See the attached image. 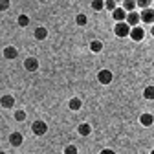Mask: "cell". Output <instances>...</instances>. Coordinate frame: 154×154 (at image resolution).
<instances>
[{
	"instance_id": "5b68a950",
	"label": "cell",
	"mask_w": 154,
	"mask_h": 154,
	"mask_svg": "<svg viewBox=\"0 0 154 154\" xmlns=\"http://www.w3.org/2000/svg\"><path fill=\"white\" fill-rule=\"evenodd\" d=\"M112 17H114V20L116 22H125V18H127V11L123 8H116L112 11Z\"/></svg>"
},
{
	"instance_id": "52a82bcc",
	"label": "cell",
	"mask_w": 154,
	"mask_h": 154,
	"mask_svg": "<svg viewBox=\"0 0 154 154\" xmlns=\"http://www.w3.org/2000/svg\"><path fill=\"white\" fill-rule=\"evenodd\" d=\"M22 140H24V138H22L20 132H13L11 136H9V143H11L13 147H20V145H22Z\"/></svg>"
},
{
	"instance_id": "8992f818",
	"label": "cell",
	"mask_w": 154,
	"mask_h": 154,
	"mask_svg": "<svg viewBox=\"0 0 154 154\" xmlns=\"http://www.w3.org/2000/svg\"><path fill=\"white\" fill-rule=\"evenodd\" d=\"M24 68H26L28 72H35V70L38 68V61L35 59V57H28V59L24 61Z\"/></svg>"
},
{
	"instance_id": "ba28073f",
	"label": "cell",
	"mask_w": 154,
	"mask_h": 154,
	"mask_svg": "<svg viewBox=\"0 0 154 154\" xmlns=\"http://www.w3.org/2000/svg\"><path fill=\"white\" fill-rule=\"evenodd\" d=\"M130 37H132V41H141V38L145 37V31L140 26H136V28L130 29Z\"/></svg>"
},
{
	"instance_id": "83f0119b",
	"label": "cell",
	"mask_w": 154,
	"mask_h": 154,
	"mask_svg": "<svg viewBox=\"0 0 154 154\" xmlns=\"http://www.w3.org/2000/svg\"><path fill=\"white\" fill-rule=\"evenodd\" d=\"M150 33H152V35H154V26H152V29H150Z\"/></svg>"
},
{
	"instance_id": "6da1fadb",
	"label": "cell",
	"mask_w": 154,
	"mask_h": 154,
	"mask_svg": "<svg viewBox=\"0 0 154 154\" xmlns=\"http://www.w3.org/2000/svg\"><path fill=\"white\" fill-rule=\"evenodd\" d=\"M31 130H33L35 136H44V134L48 132V125H46L44 121H35V123L31 125Z\"/></svg>"
},
{
	"instance_id": "603a6c76",
	"label": "cell",
	"mask_w": 154,
	"mask_h": 154,
	"mask_svg": "<svg viewBox=\"0 0 154 154\" xmlns=\"http://www.w3.org/2000/svg\"><path fill=\"white\" fill-rule=\"evenodd\" d=\"M75 20H77V24H79V26H85L86 24V15H77Z\"/></svg>"
},
{
	"instance_id": "9a60e30c",
	"label": "cell",
	"mask_w": 154,
	"mask_h": 154,
	"mask_svg": "<svg viewBox=\"0 0 154 154\" xmlns=\"http://www.w3.org/2000/svg\"><path fill=\"white\" fill-rule=\"evenodd\" d=\"M134 8H136V2H134V0H125V2H123V9H125V11L132 13Z\"/></svg>"
},
{
	"instance_id": "2e32d148",
	"label": "cell",
	"mask_w": 154,
	"mask_h": 154,
	"mask_svg": "<svg viewBox=\"0 0 154 154\" xmlns=\"http://www.w3.org/2000/svg\"><path fill=\"white\" fill-rule=\"evenodd\" d=\"M90 50H92L94 53L101 51V50H103V42H99V41H92V42H90Z\"/></svg>"
},
{
	"instance_id": "484cf974",
	"label": "cell",
	"mask_w": 154,
	"mask_h": 154,
	"mask_svg": "<svg viewBox=\"0 0 154 154\" xmlns=\"http://www.w3.org/2000/svg\"><path fill=\"white\" fill-rule=\"evenodd\" d=\"M8 8H9V2H8V0H0V9L4 11V9H8Z\"/></svg>"
},
{
	"instance_id": "d4e9b609",
	"label": "cell",
	"mask_w": 154,
	"mask_h": 154,
	"mask_svg": "<svg viewBox=\"0 0 154 154\" xmlns=\"http://www.w3.org/2000/svg\"><path fill=\"white\" fill-rule=\"evenodd\" d=\"M64 154H77V149H75L73 145H68V147L64 149Z\"/></svg>"
},
{
	"instance_id": "3957f363",
	"label": "cell",
	"mask_w": 154,
	"mask_h": 154,
	"mask_svg": "<svg viewBox=\"0 0 154 154\" xmlns=\"http://www.w3.org/2000/svg\"><path fill=\"white\" fill-rule=\"evenodd\" d=\"M97 81H99L101 85H110V83H112V72H110V70H101V72L97 73Z\"/></svg>"
},
{
	"instance_id": "f1b7e54d",
	"label": "cell",
	"mask_w": 154,
	"mask_h": 154,
	"mask_svg": "<svg viewBox=\"0 0 154 154\" xmlns=\"http://www.w3.org/2000/svg\"><path fill=\"white\" fill-rule=\"evenodd\" d=\"M0 154H6V152H2V150H0Z\"/></svg>"
},
{
	"instance_id": "7a4b0ae2",
	"label": "cell",
	"mask_w": 154,
	"mask_h": 154,
	"mask_svg": "<svg viewBox=\"0 0 154 154\" xmlns=\"http://www.w3.org/2000/svg\"><path fill=\"white\" fill-rule=\"evenodd\" d=\"M114 31H116V35H118V37H128L130 35V26L127 22H118V24H116V28H114Z\"/></svg>"
},
{
	"instance_id": "d6986e66",
	"label": "cell",
	"mask_w": 154,
	"mask_h": 154,
	"mask_svg": "<svg viewBox=\"0 0 154 154\" xmlns=\"http://www.w3.org/2000/svg\"><path fill=\"white\" fill-rule=\"evenodd\" d=\"M29 24V17L28 15H20V17H18V26H28Z\"/></svg>"
},
{
	"instance_id": "cb8c5ba5",
	"label": "cell",
	"mask_w": 154,
	"mask_h": 154,
	"mask_svg": "<svg viewBox=\"0 0 154 154\" xmlns=\"http://www.w3.org/2000/svg\"><path fill=\"white\" fill-rule=\"evenodd\" d=\"M105 8L110 9V11H114V9H116V2H114V0H106V2H105Z\"/></svg>"
},
{
	"instance_id": "ac0fdd59",
	"label": "cell",
	"mask_w": 154,
	"mask_h": 154,
	"mask_svg": "<svg viewBox=\"0 0 154 154\" xmlns=\"http://www.w3.org/2000/svg\"><path fill=\"white\" fill-rule=\"evenodd\" d=\"M143 95H145V99H154V86H147Z\"/></svg>"
},
{
	"instance_id": "ffe728a7",
	"label": "cell",
	"mask_w": 154,
	"mask_h": 154,
	"mask_svg": "<svg viewBox=\"0 0 154 154\" xmlns=\"http://www.w3.org/2000/svg\"><path fill=\"white\" fill-rule=\"evenodd\" d=\"M92 8H94L95 11H99V9L105 8V2H103V0H94V2H92Z\"/></svg>"
},
{
	"instance_id": "30bf717a",
	"label": "cell",
	"mask_w": 154,
	"mask_h": 154,
	"mask_svg": "<svg viewBox=\"0 0 154 154\" xmlns=\"http://www.w3.org/2000/svg\"><path fill=\"white\" fill-rule=\"evenodd\" d=\"M0 105H2L4 108H11V106L15 105L13 95H2V99H0Z\"/></svg>"
},
{
	"instance_id": "7c38bea8",
	"label": "cell",
	"mask_w": 154,
	"mask_h": 154,
	"mask_svg": "<svg viewBox=\"0 0 154 154\" xmlns=\"http://www.w3.org/2000/svg\"><path fill=\"white\" fill-rule=\"evenodd\" d=\"M140 123L143 125V127H150L152 123H154V118L150 114H141V118H140Z\"/></svg>"
},
{
	"instance_id": "e0dca14e",
	"label": "cell",
	"mask_w": 154,
	"mask_h": 154,
	"mask_svg": "<svg viewBox=\"0 0 154 154\" xmlns=\"http://www.w3.org/2000/svg\"><path fill=\"white\" fill-rule=\"evenodd\" d=\"M68 106H70L72 110H79V108H81V99H77V97H73V99H70V103H68Z\"/></svg>"
},
{
	"instance_id": "7402d4cb",
	"label": "cell",
	"mask_w": 154,
	"mask_h": 154,
	"mask_svg": "<svg viewBox=\"0 0 154 154\" xmlns=\"http://www.w3.org/2000/svg\"><path fill=\"white\" fill-rule=\"evenodd\" d=\"M136 6H140V8H143V9H149V6H150V0H138V2H136Z\"/></svg>"
},
{
	"instance_id": "44dd1931",
	"label": "cell",
	"mask_w": 154,
	"mask_h": 154,
	"mask_svg": "<svg viewBox=\"0 0 154 154\" xmlns=\"http://www.w3.org/2000/svg\"><path fill=\"white\" fill-rule=\"evenodd\" d=\"M15 119H17V121H24V119H26V112H24V110H17V112H15Z\"/></svg>"
},
{
	"instance_id": "4316f807",
	"label": "cell",
	"mask_w": 154,
	"mask_h": 154,
	"mask_svg": "<svg viewBox=\"0 0 154 154\" xmlns=\"http://www.w3.org/2000/svg\"><path fill=\"white\" fill-rule=\"evenodd\" d=\"M101 154H116V152H114V150H110V149H103V150H101Z\"/></svg>"
},
{
	"instance_id": "5bb4252c",
	"label": "cell",
	"mask_w": 154,
	"mask_h": 154,
	"mask_svg": "<svg viewBox=\"0 0 154 154\" xmlns=\"http://www.w3.org/2000/svg\"><path fill=\"white\" fill-rule=\"evenodd\" d=\"M77 130H79V134H81V136H88V134L92 132V127H90L88 123H81Z\"/></svg>"
},
{
	"instance_id": "f546056e",
	"label": "cell",
	"mask_w": 154,
	"mask_h": 154,
	"mask_svg": "<svg viewBox=\"0 0 154 154\" xmlns=\"http://www.w3.org/2000/svg\"><path fill=\"white\" fill-rule=\"evenodd\" d=\"M150 154H154V150H152V152H150Z\"/></svg>"
},
{
	"instance_id": "8fae6325",
	"label": "cell",
	"mask_w": 154,
	"mask_h": 154,
	"mask_svg": "<svg viewBox=\"0 0 154 154\" xmlns=\"http://www.w3.org/2000/svg\"><path fill=\"white\" fill-rule=\"evenodd\" d=\"M17 55H18V51H17V48H13V46H8V48L4 50V57H6V59H17Z\"/></svg>"
},
{
	"instance_id": "277c9868",
	"label": "cell",
	"mask_w": 154,
	"mask_h": 154,
	"mask_svg": "<svg viewBox=\"0 0 154 154\" xmlns=\"http://www.w3.org/2000/svg\"><path fill=\"white\" fill-rule=\"evenodd\" d=\"M140 20H143V22H147V24H152L154 22V9H143L141 13H140Z\"/></svg>"
},
{
	"instance_id": "4fadbf2b",
	"label": "cell",
	"mask_w": 154,
	"mask_h": 154,
	"mask_svg": "<svg viewBox=\"0 0 154 154\" xmlns=\"http://www.w3.org/2000/svg\"><path fill=\"white\" fill-rule=\"evenodd\" d=\"M46 37H48L46 28H37V29H35V38H37V41H44Z\"/></svg>"
},
{
	"instance_id": "9c48e42d",
	"label": "cell",
	"mask_w": 154,
	"mask_h": 154,
	"mask_svg": "<svg viewBox=\"0 0 154 154\" xmlns=\"http://www.w3.org/2000/svg\"><path fill=\"white\" fill-rule=\"evenodd\" d=\"M138 22H140V15L138 13H127V24L128 26H132V28H136L138 26Z\"/></svg>"
}]
</instances>
